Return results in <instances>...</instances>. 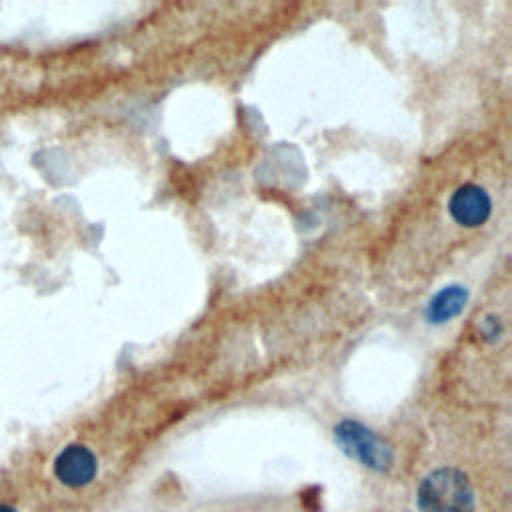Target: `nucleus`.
I'll list each match as a JSON object with an SVG mask.
<instances>
[{
	"mask_svg": "<svg viewBox=\"0 0 512 512\" xmlns=\"http://www.w3.org/2000/svg\"><path fill=\"white\" fill-rule=\"evenodd\" d=\"M448 212L456 224L464 228H476L490 218V194L478 184H462L452 192L448 200Z\"/></svg>",
	"mask_w": 512,
	"mask_h": 512,
	"instance_id": "7ed1b4c3",
	"label": "nucleus"
},
{
	"mask_svg": "<svg viewBox=\"0 0 512 512\" xmlns=\"http://www.w3.org/2000/svg\"><path fill=\"white\" fill-rule=\"evenodd\" d=\"M0 512H16V508H12L8 504H0Z\"/></svg>",
	"mask_w": 512,
	"mask_h": 512,
	"instance_id": "0eeeda50",
	"label": "nucleus"
},
{
	"mask_svg": "<svg viewBox=\"0 0 512 512\" xmlns=\"http://www.w3.org/2000/svg\"><path fill=\"white\" fill-rule=\"evenodd\" d=\"M480 332H482L484 340H488V342H494V340H498V336L502 334V324H500V320H498L496 316L488 314V316L482 320Z\"/></svg>",
	"mask_w": 512,
	"mask_h": 512,
	"instance_id": "423d86ee",
	"label": "nucleus"
},
{
	"mask_svg": "<svg viewBox=\"0 0 512 512\" xmlns=\"http://www.w3.org/2000/svg\"><path fill=\"white\" fill-rule=\"evenodd\" d=\"M98 462L94 452L84 444H68L54 460L56 478L70 488H80L92 482Z\"/></svg>",
	"mask_w": 512,
	"mask_h": 512,
	"instance_id": "20e7f679",
	"label": "nucleus"
},
{
	"mask_svg": "<svg viewBox=\"0 0 512 512\" xmlns=\"http://www.w3.org/2000/svg\"><path fill=\"white\" fill-rule=\"evenodd\" d=\"M334 440L350 458L370 470L386 472L394 462L390 444L356 420L338 422L334 428Z\"/></svg>",
	"mask_w": 512,
	"mask_h": 512,
	"instance_id": "f03ea898",
	"label": "nucleus"
},
{
	"mask_svg": "<svg viewBox=\"0 0 512 512\" xmlns=\"http://www.w3.org/2000/svg\"><path fill=\"white\" fill-rule=\"evenodd\" d=\"M416 502L418 512H474V490L464 472L438 468L420 482Z\"/></svg>",
	"mask_w": 512,
	"mask_h": 512,
	"instance_id": "f257e3e1",
	"label": "nucleus"
},
{
	"mask_svg": "<svg viewBox=\"0 0 512 512\" xmlns=\"http://www.w3.org/2000/svg\"><path fill=\"white\" fill-rule=\"evenodd\" d=\"M468 302V290L460 284H450L438 290L428 306H426V320L432 324H444L458 316Z\"/></svg>",
	"mask_w": 512,
	"mask_h": 512,
	"instance_id": "39448f33",
	"label": "nucleus"
}]
</instances>
